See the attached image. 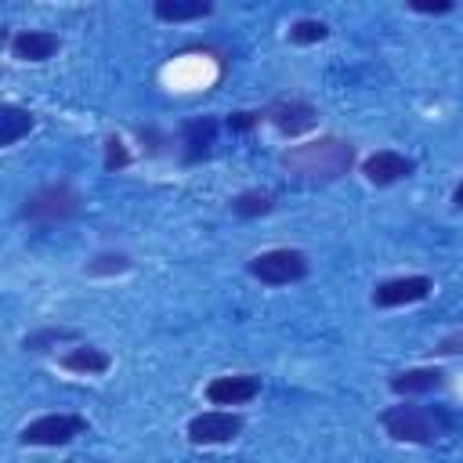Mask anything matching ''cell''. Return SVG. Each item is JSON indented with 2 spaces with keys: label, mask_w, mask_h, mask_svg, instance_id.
<instances>
[{
  "label": "cell",
  "mask_w": 463,
  "mask_h": 463,
  "mask_svg": "<svg viewBox=\"0 0 463 463\" xmlns=\"http://www.w3.org/2000/svg\"><path fill=\"white\" fill-rule=\"evenodd\" d=\"M80 333L76 329H40V333H29L25 336V351H47L51 344H61V340H76Z\"/></svg>",
  "instance_id": "18"
},
{
  "label": "cell",
  "mask_w": 463,
  "mask_h": 463,
  "mask_svg": "<svg viewBox=\"0 0 463 463\" xmlns=\"http://www.w3.org/2000/svg\"><path fill=\"white\" fill-rule=\"evenodd\" d=\"M152 11L159 22H195V18H206L213 4L210 0H156Z\"/></svg>",
  "instance_id": "14"
},
{
  "label": "cell",
  "mask_w": 463,
  "mask_h": 463,
  "mask_svg": "<svg viewBox=\"0 0 463 463\" xmlns=\"http://www.w3.org/2000/svg\"><path fill=\"white\" fill-rule=\"evenodd\" d=\"M257 119H260L257 112H235V116H228V127H232V130H250Z\"/></svg>",
  "instance_id": "23"
},
{
  "label": "cell",
  "mask_w": 463,
  "mask_h": 463,
  "mask_svg": "<svg viewBox=\"0 0 463 463\" xmlns=\"http://www.w3.org/2000/svg\"><path fill=\"white\" fill-rule=\"evenodd\" d=\"M213 137H217V123L213 119H188L184 123V159L188 163H195V159H203L206 152H210V145H213Z\"/></svg>",
  "instance_id": "15"
},
{
  "label": "cell",
  "mask_w": 463,
  "mask_h": 463,
  "mask_svg": "<svg viewBox=\"0 0 463 463\" xmlns=\"http://www.w3.org/2000/svg\"><path fill=\"white\" fill-rule=\"evenodd\" d=\"M452 203H456V206H459V210H463V181H459V184H456V192H452Z\"/></svg>",
  "instance_id": "24"
},
{
  "label": "cell",
  "mask_w": 463,
  "mask_h": 463,
  "mask_svg": "<svg viewBox=\"0 0 463 463\" xmlns=\"http://www.w3.org/2000/svg\"><path fill=\"white\" fill-rule=\"evenodd\" d=\"M87 430V420L76 412H51L22 427V445H65Z\"/></svg>",
  "instance_id": "5"
},
{
  "label": "cell",
  "mask_w": 463,
  "mask_h": 463,
  "mask_svg": "<svg viewBox=\"0 0 463 463\" xmlns=\"http://www.w3.org/2000/svg\"><path fill=\"white\" fill-rule=\"evenodd\" d=\"M130 268V257L127 253H98L90 264H87V275H119Z\"/></svg>",
  "instance_id": "20"
},
{
  "label": "cell",
  "mask_w": 463,
  "mask_h": 463,
  "mask_svg": "<svg viewBox=\"0 0 463 463\" xmlns=\"http://www.w3.org/2000/svg\"><path fill=\"white\" fill-rule=\"evenodd\" d=\"M76 210H80V192L65 181L43 184V188L29 192L22 203V217L33 224H58V221H69Z\"/></svg>",
  "instance_id": "3"
},
{
  "label": "cell",
  "mask_w": 463,
  "mask_h": 463,
  "mask_svg": "<svg viewBox=\"0 0 463 463\" xmlns=\"http://www.w3.org/2000/svg\"><path fill=\"white\" fill-rule=\"evenodd\" d=\"M380 427L394 441L427 445L452 430V416L445 409H430V405H391L380 412Z\"/></svg>",
  "instance_id": "2"
},
{
  "label": "cell",
  "mask_w": 463,
  "mask_h": 463,
  "mask_svg": "<svg viewBox=\"0 0 463 463\" xmlns=\"http://www.w3.org/2000/svg\"><path fill=\"white\" fill-rule=\"evenodd\" d=\"M260 394V380L250 376V373H239V376H213L206 383V402L210 405H246Z\"/></svg>",
  "instance_id": "8"
},
{
  "label": "cell",
  "mask_w": 463,
  "mask_h": 463,
  "mask_svg": "<svg viewBox=\"0 0 463 463\" xmlns=\"http://www.w3.org/2000/svg\"><path fill=\"white\" fill-rule=\"evenodd\" d=\"M412 11H420V14H445V11H452V0H434V4L412 0Z\"/></svg>",
  "instance_id": "22"
},
{
  "label": "cell",
  "mask_w": 463,
  "mask_h": 463,
  "mask_svg": "<svg viewBox=\"0 0 463 463\" xmlns=\"http://www.w3.org/2000/svg\"><path fill=\"white\" fill-rule=\"evenodd\" d=\"M250 275L268 282V286H286V282H297L307 275V257L300 250H289V246L264 250L250 260Z\"/></svg>",
  "instance_id": "4"
},
{
  "label": "cell",
  "mask_w": 463,
  "mask_h": 463,
  "mask_svg": "<svg viewBox=\"0 0 463 463\" xmlns=\"http://www.w3.org/2000/svg\"><path fill=\"white\" fill-rule=\"evenodd\" d=\"M441 383H445V373L423 365V369H405V373H398V376L391 380V391H394V394H423V391H438Z\"/></svg>",
  "instance_id": "13"
},
{
  "label": "cell",
  "mask_w": 463,
  "mask_h": 463,
  "mask_svg": "<svg viewBox=\"0 0 463 463\" xmlns=\"http://www.w3.org/2000/svg\"><path fill=\"white\" fill-rule=\"evenodd\" d=\"M430 293V279L427 275H402L391 282H380L373 289V304L376 307H398V304H416Z\"/></svg>",
  "instance_id": "10"
},
{
  "label": "cell",
  "mask_w": 463,
  "mask_h": 463,
  "mask_svg": "<svg viewBox=\"0 0 463 463\" xmlns=\"http://www.w3.org/2000/svg\"><path fill=\"white\" fill-rule=\"evenodd\" d=\"M58 47H61L58 33H47V29H22L11 36V54L18 61H47Z\"/></svg>",
  "instance_id": "11"
},
{
  "label": "cell",
  "mask_w": 463,
  "mask_h": 463,
  "mask_svg": "<svg viewBox=\"0 0 463 463\" xmlns=\"http://www.w3.org/2000/svg\"><path fill=\"white\" fill-rule=\"evenodd\" d=\"M127 163H130L127 145H123L119 137H109V141H105V170H123Z\"/></svg>",
  "instance_id": "21"
},
{
  "label": "cell",
  "mask_w": 463,
  "mask_h": 463,
  "mask_svg": "<svg viewBox=\"0 0 463 463\" xmlns=\"http://www.w3.org/2000/svg\"><path fill=\"white\" fill-rule=\"evenodd\" d=\"M232 210H235L239 217H260V213L271 210V195H268V192H257V188L239 192V195L232 199Z\"/></svg>",
  "instance_id": "17"
},
{
  "label": "cell",
  "mask_w": 463,
  "mask_h": 463,
  "mask_svg": "<svg viewBox=\"0 0 463 463\" xmlns=\"http://www.w3.org/2000/svg\"><path fill=\"white\" fill-rule=\"evenodd\" d=\"M326 33L329 29L318 18H300V22L289 25V40L293 43H318V40H326Z\"/></svg>",
  "instance_id": "19"
},
{
  "label": "cell",
  "mask_w": 463,
  "mask_h": 463,
  "mask_svg": "<svg viewBox=\"0 0 463 463\" xmlns=\"http://www.w3.org/2000/svg\"><path fill=\"white\" fill-rule=\"evenodd\" d=\"M36 127L33 112L29 109H18V105H0V145H14L18 137H25L29 130Z\"/></svg>",
  "instance_id": "16"
},
{
  "label": "cell",
  "mask_w": 463,
  "mask_h": 463,
  "mask_svg": "<svg viewBox=\"0 0 463 463\" xmlns=\"http://www.w3.org/2000/svg\"><path fill=\"white\" fill-rule=\"evenodd\" d=\"M242 416L239 412H224V409H210V412H199L192 416L188 423V441L192 445H224L232 438L242 434Z\"/></svg>",
  "instance_id": "6"
},
{
  "label": "cell",
  "mask_w": 463,
  "mask_h": 463,
  "mask_svg": "<svg viewBox=\"0 0 463 463\" xmlns=\"http://www.w3.org/2000/svg\"><path fill=\"white\" fill-rule=\"evenodd\" d=\"M268 123L279 130V134H286V137H297V134H304V130H311L315 123H318V112L307 105V101H300V98H279V101H271L268 105Z\"/></svg>",
  "instance_id": "7"
},
{
  "label": "cell",
  "mask_w": 463,
  "mask_h": 463,
  "mask_svg": "<svg viewBox=\"0 0 463 463\" xmlns=\"http://www.w3.org/2000/svg\"><path fill=\"white\" fill-rule=\"evenodd\" d=\"M416 170V163L409 159V156H402V152H391V148H380V152H373V156H365V163H362V174H365V181L369 184H394V181H402V177H409Z\"/></svg>",
  "instance_id": "9"
},
{
  "label": "cell",
  "mask_w": 463,
  "mask_h": 463,
  "mask_svg": "<svg viewBox=\"0 0 463 463\" xmlns=\"http://www.w3.org/2000/svg\"><path fill=\"white\" fill-rule=\"evenodd\" d=\"M61 369H69V373H83V376H101V373H109V354L105 351H98V347H72V351H65L61 358Z\"/></svg>",
  "instance_id": "12"
},
{
  "label": "cell",
  "mask_w": 463,
  "mask_h": 463,
  "mask_svg": "<svg viewBox=\"0 0 463 463\" xmlns=\"http://www.w3.org/2000/svg\"><path fill=\"white\" fill-rule=\"evenodd\" d=\"M279 163H282V170H289L304 184H329V181H340L351 170L354 148H351V141L326 134V137H315V141L286 148L279 156Z\"/></svg>",
  "instance_id": "1"
}]
</instances>
